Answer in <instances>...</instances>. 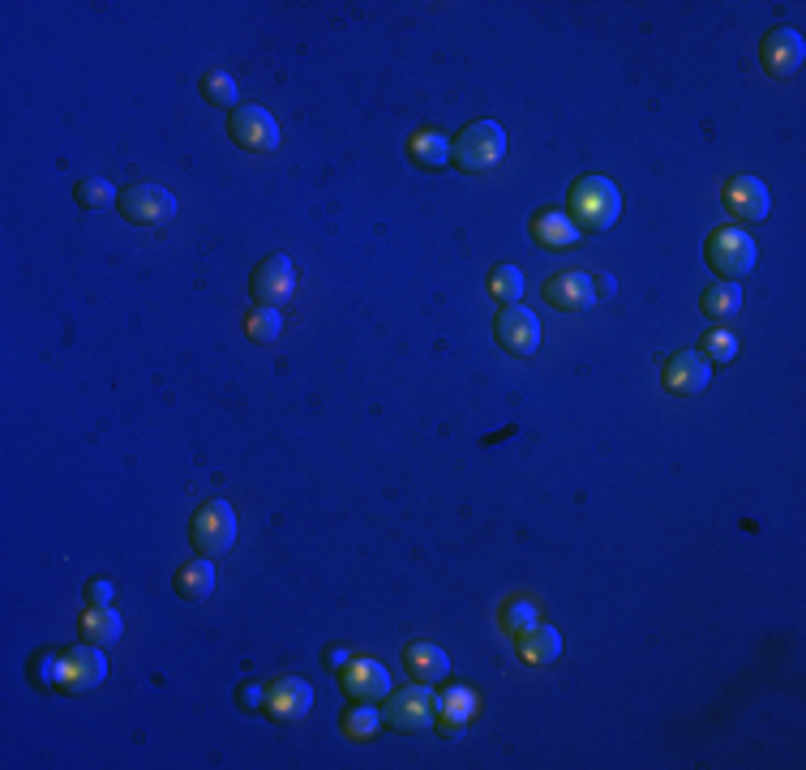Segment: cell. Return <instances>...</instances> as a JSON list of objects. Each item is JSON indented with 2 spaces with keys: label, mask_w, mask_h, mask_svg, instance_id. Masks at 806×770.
<instances>
[{
  "label": "cell",
  "mask_w": 806,
  "mask_h": 770,
  "mask_svg": "<svg viewBox=\"0 0 806 770\" xmlns=\"http://www.w3.org/2000/svg\"><path fill=\"white\" fill-rule=\"evenodd\" d=\"M570 215L579 231H609L622 215V193L609 176H584L570 189Z\"/></svg>",
  "instance_id": "1"
},
{
  "label": "cell",
  "mask_w": 806,
  "mask_h": 770,
  "mask_svg": "<svg viewBox=\"0 0 806 770\" xmlns=\"http://www.w3.org/2000/svg\"><path fill=\"white\" fill-rule=\"evenodd\" d=\"M507 158V129L498 120H477L450 142V163L459 172H493Z\"/></svg>",
  "instance_id": "2"
},
{
  "label": "cell",
  "mask_w": 806,
  "mask_h": 770,
  "mask_svg": "<svg viewBox=\"0 0 806 770\" xmlns=\"http://www.w3.org/2000/svg\"><path fill=\"white\" fill-rule=\"evenodd\" d=\"M704 257H708V266L717 270L726 283H738V278H747V274L755 270L760 249H755V240H751L742 228H721L708 235Z\"/></svg>",
  "instance_id": "3"
},
{
  "label": "cell",
  "mask_w": 806,
  "mask_h": 770,
  "mask_svg": "<svg viewBox=\"0 0 806 770\" xmlns=\"http://www.w3.org/2000/svg\"><path fill=\"white\" fill-rule=\"evenodd\" d=\"M189 539H194L198 557H224L237 543V509L228 501H206L194 514Z\"/></svg>",
  "instance_id": "4"
},
{
  "label": "cell",
  "mask_w": 806,
  "mask_h": 770,
  "mask_svg": "<svg viewBox=\"0 0 806 770\" xmlns=\"http://www.w3.org/2000/svg\"><path fill=\"white\" fill-rule=\"evenodd\" d=\"M108 676V659L104 647H74V651L61 654V672H56V690L65 693H90L95 685H104Z\"/></svg>",
  "instance_id": "5"
},
{
  "label": "cell",
  "mask_w": 806,
  "mask_h": 770,
  "mask_svg": "<svg viewBox=\"0 0 806 770\" xmlns=\"http://www.w3.org/2000/svg\"><path fill=\"white\" fill-rule=\"evenodd\" d=\"M121 215L138 228H160L176 219V197L163 185H133L121 193Z\"/></svg>",
  "instance_id": "6"
},
{
  "label": "cell",
  "mask_w": 806,
  "mask_h": 770,
  "mask_svg": "<svg viewBox=\"0 0 806 770\" xmlns=\"http://www.w3.org/2000/svg\"><path fill=\"white\" fill-rule=\"evenodd\" d=\"M232 142L249 154H271L280 146V124L266 108H237L232 112Z\"/></svg>",
  "instance_id": "7"
},
{
  "label": "cell",
  "mask_w": 806,
  "mask_h": 770,
  "mask_svg": "<svg viewBox=\"0 0 806 770\" xmlns=\"http://www.w3.org/2000/svg\"><path fill=\"white\" fill-rule=\"evenodd\" d=\"M434 715H438V702L425 685H412V690L395 693L386 702V724L400 732H425L434 728Z\"/></svg>",
  "instance_id": "8"
},
{
  "label": "cell",
  "mask_w": 806,
  "mask_h": 770,
  "mask_svg": "<svg viewBox=\"0 0 806 770\" xmlns=\"http://www.w3.org/2000/svg\"><path fill=\"white\" fill-rule=\"evenodd\" d=\"M760 56H764L767 74L776 77V81H785V77H794L798 69H803L806 43H803V35H798L794 26H776V31H767V35H764Z\"/></svg>",
  "instance_id": "9"
},
{
  "label": "cell",
  "mask_w": 806,
  "mask_h": 770,
  "mask_svg": "<svg viewBox=\"0 0 806 770\" xmlns=\"http://www.w3.org/2000/svg\"><path fill=\"white\" fill-rule=\"evenodd\" d=\"M493 334L511 355H532L541 346V317L520 305H507L493 321Z\"/></svg>",
  "instance_id": "10"
},
{
  "label": "cell",
  "mask_w": 806,
  "mask_h": 770,
  "mask_svg": "<svg viewBox=\"0 0 806 770\" xmlns=\"http://www.w3.org/2000/svg\"><path fill=\"white\" fill-rule=\"evenodd\" d=\"M545 296L549 305L563 308V312H584V308L597 305V278L584 274V270H563L545 283Z\"/></svg>",
  "instance_id": "11"
},
{
  "label": "cell",
  "mask_w": 806,
  "mask_h": 770,
  "mask_svg": "<svg viewBox=\"0 0 806 770\" xmlns=\"http://www.w3.org/2000/svg\"><path fill=\"white\" fill-rule=\"evenodd\" d=\"M767 206H772V197H767V185L760 176H738V180H729L726 210L738 219V223H764Z\"/></svg>",
  "instance_id": "12"
},
{
  "label": "cell",
  "mask_w": 806,
  "mask_h": 770,
  "mask_svg": "<svg viewBox=\"0 0 806 770\" xmlns=\"http://www.w3.org/2000/svg\"><path fill=\"white\" fill-rule=\"evenodd\" d=\"M292 283H296V270H292V262L283 257V253H275V257H266L262 266L253 270V300L266 308H280L287 296H292Z\"/></svg>",
  "instance_id": "13"
},
{
  "label": "cell",
  "mask_w": 806,
  "mask_h": 770,
  "mask_svg": "<svg viewBox=\"0 0 806 770\" xmlns=\"http://www.w3.org/2000/svg\"><path fill=\"white\" fill-rule=\"evenodd\" d=\"M708 382H712V364H708L699 351H678V355L665 364V389H669V394L690 398V394H704Z\"/></svg>",
  "instance_id": "14"
},
{
  "label": "cell",
  "mask_w": 806,
  "mask_h": 770,
  "mask_svg": "<svg viewBox=\"0 0 806 770\" xmlns=\"http://www.w3.org/2000/svg\"><path fill=\"white\" fill-rule=\"evenodd\" d=\"M309 706H314V690H309L301 676H283V681H275V685L266 690V711H271L275 719H283V724L309 715Z\"/></svg>",
  "instance_id": "15"
},
{
  "label": "cell",
  "mask_w": 806,
  "mask_h": 770,
  "mask_svg": "<svg viewBox=\"0 0 806 770\" xmlns=\"http://www.w3.org/2000/svg\"><path fill=\"white\" fill-rule=\"evenodd\" d=\"M344 693H348L352 702H378V697L391 693V672H386L382 663H373V659H357V663L344 672Z\"/></svg>",
  "instance_id": "16"
},
{
  "label": "cell",
  "mask_w": 806,
  "mask_h": 770,
  "mask_svg": "<svg viewBox=\"0 0 806 770\" xmlns=\"http://www.w3.org/2000/svg\"><path fill=\"white\" fill-rule=\"evenodd\" d=\"M403 663H407V672L416 676V681H425V685H438L450 676V659H446L443 647H434V642H412L407 651H403Z\"/></svg>",
  "instance_id": "17"
},
{
  "label": "cell",
  "mask_w": 806,
  "mask_h": 770,
  "mask_svg": "<svg viewBox=\"0 0 806 770\" xmlns=\"http://www.w3.org/2000/svg\"><path fill=\"white\" fill-rule=\"evenodd\" d=\"M532 235L541 240V249H554V253H566L579 244V228L570 223V215H558V210H541L532 219Z\"/></svg>",
  "instance_id": "18"
},
{
  "label": "cell",
  "mask_w": 806,
  "mask_h": 770,
  "mask_svg": "<svg viewBox=\"0 0 806 770\" xmlns=\"http://www.w3.org/2000/svg\"><path fill=\"white\" fill-rule=\"evenodd\" d=\"M520 654H524L527 663H554L558 654H563V638H558V629L554 625H532L520 634Z\"/></svg>",
  "instance_id": "19"
},
{
  "label": "cell",
  "mask_w": 806,
  "mask_h": 770,
  "mask_svg": "<svg viewBox=\"0 0 806 770\" xmlns=\"http://www.w3.org/2000/svg\"><path fill=\"white\" fill-rule=\"evenodd\" d=\"M81 638L90 647H112L121 642V616L112 613L108 604H90V613L81 616Z\"/></svg>",
  "instance_id": "20"
},
{
  "label": "cell",
  "mask_w": 806,
  "mask_h": 770,
  "mask_svg": "<svg viewBox=\"0 0 806 770\" xmlns=\"http://www.w3.org/2000/svg\"><path fill=\"white\" fill-rule=\"evenodd\" d=\"M176 591H181V600H189V604L210 600V591H215V565H210L206 557H194V561L176 574Z\"/></svg>",
  "instance_id": "21"
},
{
  "label": "cell",
  "mask_w": 806,
  "mask_h": 770,
  "mask_svg": "<svg viewBox=\"0 0 806 770\" xmlns=\"http://www.w3.org/2000/svg\"><path fill=\"white\" fill-rule=\"evenodd\" d=\"M407 154H412V163H416V167L438 172V167L450 163V142H446L443 133H434V129H429V133H416V138H412Z\"/></svg>",
  "instance_id": "22"
},
{
  "label": "cell",
  "mask_w": 806,
  "mask_h": 770,
  "mask_svg": "<svg viewBox=\"0 0 806 770\" xmlns=\"http://www.w3.org/2000/svg\"><path fill=\"white\" fill-rule=\"evenodd\" d=\"M489 292H493V300L507 308V305H520V296H524V270L520 266H493L489 274Z\"/></svg>",
  "instance_id": "23"
},
{
  "label": "cell",
  "mask_w": 806,
  "mask_h": 770,
  "mask_svg": "<svg viewBox=\"0 0 806 770\" xmlns=\"http://www.w3.org/2000/svg\"><path fill=\"white\" fill-rule=\"evenodd\" d=\"M699 305H704L708 317H733L738 305H742V287H738V283H712V287L704 292Z\"/></svg>",
  "instance_id": "24"
},
{
  "label": "cell",
  "mask_w": 806,
  "mask_h": 770,
  "mask_svg": "<svg viewBox=\"0 0 806 770\" xmlns=\"http://www.w3.org/2000/svg\"><path fill=\"white\" fill-rule=\"evenodd\" d=\"M244 330H249V339H253V343H275V339H280V330H283L280 308L258 305V308H253V312H249Z\"/></svg>",
  "instance_id": "25"
},
{
  "label": "cell",
  "mask_w": 806,
  "mask_h": 770,
  "mask_svg": "<svg viewBox=\"0 0 806 770\" xmlns=\"http://www.w3.org/2000/svg\"><path fill=\"white\" fill-rule=\"evenodd\" d=\"M202 95L215 103V108H228V112H237V99H241V90H237V77L232 74H206L202 81Z\"/></svg>",
  "instance_id": "26"
},
{
  "label": "cell",
  "mask_w": 806,
  "mask_h": 770,
  "mask_svg": "<svg viewBox=\"0 0 806 770\" xmlns=\"http://www.w3.org/2000/svg\"><path fill=\"white\" fill-rule=\"evenodd\" d=\"M112 201H121V197H117V185L104 180V176H90V180L78 185V206H86V210H99V206H112Z\"/></svg>",
  "instance_id": "27"
},
{
  "label": "cell",
  "mask_w": 806,
  "mask_h": 770,
  "mask_svg": "<svg viewBox=\"0 0 806 770\" xmlns=\"http://www.w3.org/2000/svg\"><path fill=\"white\" fill-rule=\"evenodd\" d=\"M699 351H704V360H708V364H729V360L738 355V343H733V334L708 330V334H704V343H699Z\"/></svg>",
  "instance_id": "28"
},
{
  "label": "cell",
  "mask_w": 806,
  "mask_h": 770,
  "mask_svg": "<svg viewBox=\"0 0 806 770\" xmlns=\"http://www.w3.org/2000/svg\"><path fill=\"white\" fill-rule=\"evenodd\" d=\"M344 728H348V736H352V740H369V736L378 732V711H373L369 702H357V706L348 711Z\"/></svg>",
  "instance_id": "29"
},
{
  "label": "cell",
  "mask_w": 806,
  "mask_h": 770,
  "mask_svg": "<svg viewBox=\"0 0 806 770\" xmlns=\"http://www.w3.org/2000/svg\"><path fill=\"white\" fill-rule=\"evenodd\" d=\"M472 706H477V702H472V693L468 690H450V697L438 702V711H446V715H450V719H459V724L472 715Z\"/></svg>",
  "instance_id": "30"
},
{
  "label": "cell",
  "mask_w": 806,
  "mask_h": 770,
  "mask_svg": "<svg viewBox=\"0 0 806 770\" xmlns=\"http://www.w3.org/2000/svg\"><path fill=\"white\" fill-rule=\"evenodd\" d=\"M507 620H511V629H520V634H524V629L536 625V613H532V604H515V608L507 613Z\"/></svg>",
  "instance_id": "31"
},
{
  "label": "cell",
  "mask_w": 806,
  "mask_h": 770,
  "mask_svg": "<svg viewBox=\"0 0 806 770\" xmlns=\"http://www.w3.org/2000/svg\"><path fill=\"white\" fill-rule=\"evenodd\" d=\"M86 600H90V604H108V600H112V582H104V578L90 582V586H86Z\"/></svg>",
  "instance_id": "32"
},
{
  "label": "cell",
  "mask_w": 806,
  "mask_h": 770,
  "mask_svg": "<svg viewBox=\"0 0 806 770\" xmlns=\"http://www.w3.org/2000/svg\"><path fill=\"white\" fill-rule=\"evenodd\" d=\"M241 706H244V711H258V706H266V697H262V685H244Z\"/></svg>",
  "instance_id": "33"
},
{
  "label": "cell",
  "mask_w": 806,
  "mask_h": 770,
  "mask_svg": "<svg viewBox=\"0 0 806 770\" xmlns=\"http://www.w3.org/2000/svg\"><path fill=\"white\" fill-rule=\"evenodd\" d=\"M344 663H348V651H330V654H326V668H330V672H335V668H344Z\"/></svg>",
  "instance_id": "34"
}]
</instances>
